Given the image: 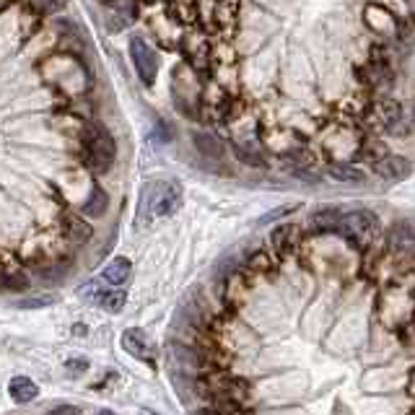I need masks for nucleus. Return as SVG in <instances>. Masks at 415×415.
<instances>
[{"instance_id":"obj_20","label":"nucleus","mask_w":415,"mask_h":415,"mask_svg":"<svg viewBox=\"0 0 415 415\" xmlns=\"http://www.w3.org/2000/svg\"><path fill=\"white\" fill-rule=\"evenodd\" d=\"M293 211H296V205H280V208H276V211L260 215V218H257V226L273 224V221H278V218H283V215H288V213H293Z\"/></svg>"},{"instance_id":"obj_3","label":"nucleus","mask_w":415,"mask_h":415,"mask_svg":"<svg viewBox=\"0 0 415 415\" xmlns=\"http://www.w3.org/2000/svg\"><path fill=\"white\" fill-rule=\"evenodd\" d=\"M130 57H133V65H135V73H138L140 84L151 88L156 86V78H159V55L151 47L143 37H133L130 39Z\"/></svg>"},{"instance_id":"obj_16","label":"nucleus","mask_w":415,"mask_h":415,"mask_svg":"<svg viewBox=\"0 0 415 415\" xmlns=\"http://www.w3.org/2000/svg\"><path fill=\"white\" fill-rule=\"evenodd\" d=\"M270 242L278 255H291V249L296 244V226H276L270 234Z\"/></svg>"},{"instance_id":"obj_4","label":"nucleus","mask_w":415,"mask_h":415,"mask_svg":"<svg viewBox=\"0 0 415 415\" xmlns=\"http://www.w3.org/2000/svg\"><path fill=\"white\" fill-rule=\"evenodd\" d=\"M376 231H379V218L371 211H353L340 218V234H345L356 244L371 242Z\"/></svg>"},{"instance_id":"obj_21","label":"nucleus","mask_w":415,"mask_h":415,"mask_svg":"<svg viewBox=\"0 0 415 415\" xmlns=\"http://www.w3.org/2000/svg\"><path fill=\"white\" fill-rule=\"evenodd\" d=\"M39 13H60L68 0H29Z\"/></svg>"},{"instance_id":"obj_26","label":"nucleus","mask_w":415,"mask_h":415,"mask_svg":"<svg viewBox=\"0 0 415 415\" xmlns=\"http://www.w3.org/2000/svg\"><path fill=\"white\" fill-rule=\"evenodd\" d=\"M104 3H109V6H115V3H119V0H104Z\"/></svg>"},{"instance_id":"obj_9","label":"nucleus","mask_w":415,"mask_h":415,"mask_svg":"<svg viewBox=\"0 0 415 415\" xmlns=\"http://www.w3.org/2000/svg\"><path fill=\"white\" fill-rule=\"evenodd\" d=\"M192 143H195V148L197 153L202 156L205 164H218V161H224L226 156V148H224V140L213 135V133H192Z\"/></svg>"},{"instance_id":"obj_25","label":"nucleus","mask_w":415,"mask_h":415,"mask_svg":"<svg viewBox=\"0 0 415 415\" xmlns=\"http://www.w3.org/2000/svg\"><path fill=\"white\" fill-rule=\"evenodd\" d=\"M291 171H293V177L309 182V184H317V182H320V177H317V174H309V171H304V169H291Z\"/></svg>"},{"instance_id":"obj_6","label":"nucleus","mask_w":415,"mask_h":415,"mask_svg":"<svg viewBox=\"0 0 415 415\" xmlns=\"http://www.w3.org/2000/svg\"><path fill=\"white\" fill-rule=\"evenodd\" d=\"M60 229H63V236L75 247H84L94 239V226L88 224V218L81 213H63L60 218Z\"/></svg>"},{"instance_id":"obj_17","label":"nucleus","mask_w":415,"mask_h":415,"mask_svg":"<svg viewBox=\"0 0 415 415\" xmlns=\"http://www.w3.org/2000/svg\"><path fill=\"white\" fill-rule=\"evenodd\" d=\"M0 288H6L11 293H23V291L32 288V278L23 270H3L0 273Z\"/></svg>"},{"instance_id":"obj_14","label":"nucleus","mask_w":415,"mask_h":415,"mask_svg":"<svg viewBox=\"0 0 415 415\" xmlns=\"http://www.w3.org/2000/svg\"><path fill=\"white\" fill-rule=\"evenodd\" d=\"M125 301H128V293L122 291V286H115V288H109V291L99 288V291H96V296H94V304H99V307L104 309V311H109V314L122 311Z\"/></svg>"},{"instance_id":"obj_1","label":"nucleus","mask_w":415,"mask_h":415,"mask_svg":"<svg viewBox=\"0 0 415 415\" xmlns=\"http://www.w3.org/2000/svg\"><path fill=\"white\" fill-rule=\"evenodd\" d=\"M182 187L174 180L148 182L138 197V226H148L153 218H169L180 211Z\"/></svg>"},{"instance_id":"obj_13","label":"nucleus","mask_w":415,"mask_h":415,"mask_svg":"<svg viewBox=\"0 0 415 415\" xmlns=\"http://www.w3.org/2000/svg\"><path fill=\"white\" fill-rule=\"evenodd\" d=\"M340 218L342 213L338 208H322L311 215V229L317 234H335V231H340Z\"/></svg>"},{"instance_id":"obj_22","label":"nucleus","mask_w":415,"mask_h":415,"mask_svg":"<svg viewBox=\"0 0 415 415\" xmlns=\"http://www.w3.org/2000/svg\"><path fill=\"white\" fill-rule=\"evenodd\" d=\"M52 304V298H23V301H16V307L19 309H42V307H50Z\"/></svg>"},{"instance_id":"obj_19","label":"nucleus","mask_w":415,"mask_h":415,"mask_svg":"<svg viewBox=\"0 0 415 415\" xmlns=\"http://www.w3.org/2000/svg\"><path fill=\"white\" fill-rule=\"evenodd\" d=\"M327 174H330L332 180L348 182V184L366 180V177H363V171H361V169H356L353 164H330V166H327Z\"/></svg>"},{"instance_id":"obj_12","label":"nucleus","mask_w":415,"mask_h":415,"mask_svg":"<svg viewBox=\"0 0 415 415\" xmlns=\"http://www.w3.org/2000/svg\"><path fill=\"white\" fill-rule=\"evenodd\" d=\"M107 211H109L107 190H104V187H99V184H94L91 192H88V197H86V202L81 205V215H86V218H102Z\"/></svg>"},{"instance_id":"obj_5","label":"nucleus","mask_w":415,"mask_h":415,"mask_svg":"<svg viewBox=\"0 0 415 415\" xmlns=\"http://www.w3.org/2000/svg\"><path fill=\"white\" fill-rule=\"evenodd\" d=\"M389 249L400 260H413L415 257V224L413 221H397L389 229Z\"/></svg>"},{"instance_id":"obj_23","label":"nucleus","mask_w":415,"mask_h":415,"mask_svg":"<svg viewBox=\"0 0 415 415\" xmlns=\"http://www.w3.org/2000/svg\"><path fill=\"white\" fill-rule=\"evenodd\" d=\"M50 413H55V415H78V413H81V407H75V405H55V407H50Z\"/></svg>"},{"instance_id":"obj_2","label":"nucleus","mask_w":415,"mask_h":415,"mask_svg":"<svg viewBox=\"0 0 415 415\" xmlns=\"http://www.w3.org/2000/svg\"><path fill=\"white\" fill-rule=\"evenodd\" d=\"M81 143H84V153L88 166L99 174H107L112 164L117 159V143L115 135L109 133L102 122H88L81 133Z\"/></svg>"},{"instance_id":"obj_18","label":"nucleus","mask_w":415,"mask_h":415,"mask_svg":"<svg viewBox=\"0 0 415 415\" xmlns=\"http://www.w3.org/2000/svg\"><path fill=\"white\" fill-rule=\"evenodd\" d=\"M231 151H234L236 159L247 166H255V169H265L267 166V159L260 153V148L249 146V143H231Z\"/></svg>"},{"instance_id":"obj_24","label":"nucleus","mask_w":415,"mask_h":415,"mask_svg":"<svg viewBox=\"0 0 415 415\" xmlns=\"http://www.w3.org/2000/svg\"><path fill=\"white\" fill-rule=\"evenodd\" d=\"M65 369H68V371H86V369H88V361H86V358H70V361L65 363Z\"/></svg>"},{"instance_id":"obj_8","label":"nucleus","mask_w":415,"mask_h":415,"mask_svg":"<svg viewBox=\"0 0 415 415\" xmlns=\"http://www.w3.org/2000/svg\"><path fill=\"white\" fill-rule=\"evenodd\" d=\"M374 171L389 182H403L413 174V164L405 156H382L379 161H374Z\"/></svg>"},{"instance_id":"obj_27","label":"nucleus","mask_w":415,"mask_h":415,"mask_svg":"<svg viewBox=\"0 0 415 415\" xmlns=\"http://www.w3.org/2000/svg\"><path fill=\"white\" fill-rule=\"evenodd\" d=\"M407 3H410V6H415V0H407Z\"/></svg>"},{"instance_id":"obj_10","label":"nucleus","mask_w":415,"mask_h":415,"mask_svg":"<svg viewBox=\"0 0 415 415\" xmlns=\"http://www.w3.org/2000/svg\"><path fill=\"white\" fill-rule=\"evenodd\" d=\"M164 11L174 23L192 26L197 21V0H164Z\"/></svg>"},{"instance_id":"obj_11","label":"nucleus","mask_w":415,"mask_h":415,"mask_svg":"<svg viewBox=\"0 0 415 415\" xmlns=\"http://www.w3.org/2000/svg\"><path fill=\"white\" fill-rule=\"evenodd\" d=\"M133 276V262L128 257H115L104 270H102V280L109 286H125Z\"/></svg>"},{"instance_id":"obj_7","label":"nucleus","mask_w":415,"mask_h":415,"mask_svg":"<svg viewBox=\"0 0 415 415\" xmlns=\"http://www.w3.org/2000/svg\"><path fill=\"white\" fill-rule=\"evenodd\" d=\"M122 348L133 356V358H138V361H146L153 366V342L148 340V335L138 327H128V330L122 332Z\"/></svg>"},{"instance_id":"obj_15","label":"nucleus","mask_w":415,"mask_h":415,"mask_svg":"<svg viewBox=\"0 0 415 415\" xmlns=\"http://www.w3.org/2000/svg\"><path fill=\"white\" fill-rule=\"evenodd\" d=\"M8 394H11L13 403L26 405L39 394V387H37L29 376H13L11 382H8Z\"/></svg>"}]
</instances>
